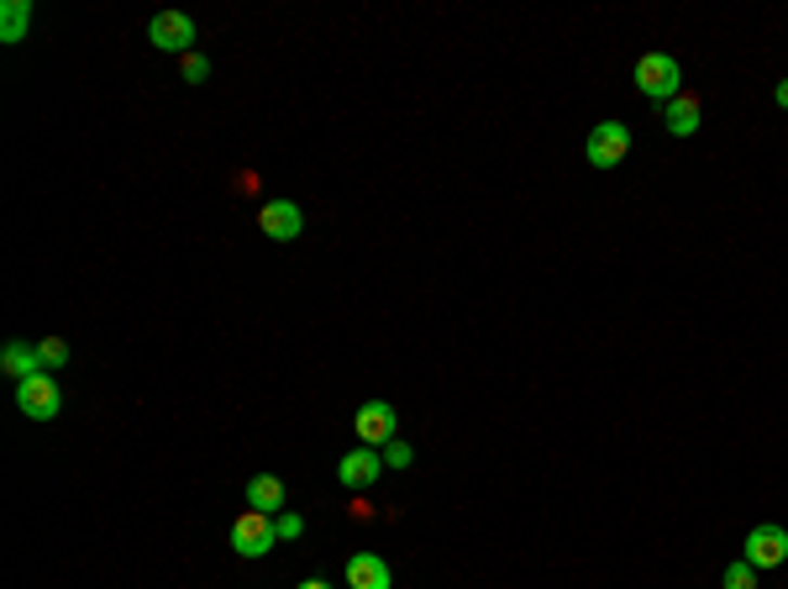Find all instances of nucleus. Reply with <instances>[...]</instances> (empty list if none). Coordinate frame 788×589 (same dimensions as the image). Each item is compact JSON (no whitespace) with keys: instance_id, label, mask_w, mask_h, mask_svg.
<instances>
[{"instance_id":"nucleus-4","label":"nucleus","mask_w":788,"mask_h":589,"mask_svg":"<svg viewBox=\"0 0 788 589\" xmlns=\"http://www.w3.org/2000/svg\"><path fill=\"white\" fill-rule=\"evenodd\" d=\"M59 406H64V395H59V380H53V374H33V380L16 384V411H22V417L53 421Z\"/></svg>"},{"instance_id":"nucleus-18","label":"nucleus","mask_w":788,"mask_h":589,"mask_svg":"<svg viewBox=\"0 0 788 589\" xmlns=\"http://www.w3.org/2000/svg\"><path fill=\"white\" fill-rule=\"evenodd\" d=\"M411 463H415L411 443H400V437H395V443L384 448V469H411Z\"/></svg>"},{"instance_id":"nucleus-1","label":"nucleus","mask_w":788,"mask_h":589,"mask_svg":"<svg viewBox=\"0 0 788 589\" xmlns=\"http://www.w3.org/2000/svg\"><path fill=\"white\" fill-rule=\"evenodd\" d=\"M636 90L657 101V111L673 101V95H684V69H679V59H668V53H642L636 59Z\"/></svg>"},{"instance_id":"nucleus-9","label":"nucleus","mask_w":788,"mask_h":589,"mask_svg":"<svg viewBox=\"0 0 788 589\" xmlns=\"http://www.w3.org/2000/svg\"><path fill=\"white\" fill-rule=\"evenodd\" d=\"M378 474H384V452L378 448H352L343 463H337V479H343L347 489H369Z\"/></svg>"},{"instance_id":"nucleus-12","label":"nucleus","mask_w":788,"mask_h":589,"mask_svg":"<svg viewBox=\"0 0 788 589\" xmlns=\"http://www.w3.org/2000/svg\"><path fill=\"white\" fill-rule=\"evenodd\" d=\"M247 511L279 516V511H284V479H274V474H253V479H247Z\"/></svg>"},{"instance_id":"nucleus-5","label":"nucleus","mask_w":788,"mask_h":589,"mask_svg":"<svg viewBox=\"0 0 788 589\" xmlns=\"http://www.w3.org/2000/svg\"><path fill=\"white\" fill-rule=\"evenodd\" d=\"M147 42L164 48V53H190V48H195V22H190L184 11H158V16L147 22Z\"/></svg>"},{"instance_id":"nucleus-10","label":"nucleus","mask_w":788,"mask_h":589,"mask_svg":"<svg viewBox=\"0 0 788 589\" xmlns=\"http://www.w3.org/2000/svg\"><path fill=\"white\" fill-rule=\"evenodd\" d=\"M699 121H705V105H699V95H688V90L662 105V127H668L673 138H694Z\"/></svg>"},{"instance_id":"nucleus-17","label":"nucleus","mask_w":788,"mask_h":589,"mask_svg":"<svg viewBox=\"0 0 788 589\" xmlns=\"http://www.w3.org/2000/svg\"><path fill=\"white\" fill-rule=\"evenodd\" d=\"M300 532H306V521L295 516V511H279V516H274V537H279V542H295Z\"/></svg>"},{"instance_id":"nucleus-20","label":"nucleus","mask_w":788,"mask_h":589,"mask_svg":"<svg viewBox=\"0 0 788 589\" xmlns=\"http://www.w3.org/2000/svg\"><path fill=\"white\" fill-rule=\"evenodd\" d=\"M773 101H778V105H784V111H788V79H778V90H773Z\"/></svg>"},{"instance_id":"nucleus-16","label":"nucleus","mask_w":788,"mask_h":589,"mask_svg":"<svg viewBox=\"0 0 788 589\" xmlns=\"http://www.w3.org/2000/svg\"><path fill=\"white\" fill-rule=\"evenodd\" d=\"M725 589H757V568L747 558H736V563L725 568Z\"/></svg>"},{"instance_id":"nucleus-13","label":"nucleus","mask_w":788,"mask_h":589,"mask_svg":"<svg viewBox=\"0 0 788 589\" xmlns=\"http://www.w3.org/2000/svg\"><path fill=\"white\" fill-rule=\"evenodd\" d=\"M0 369L22 384V380H33V374H42V358H37L33 343H5V353H0Z\"/></svg>"},{"instance_id":"nucleus-11","label":"nucleus","mask_w":788,"mask_h":589,"mask_svg":"<svg viewBox=\"0 0 788 589\" xmlns=\"http://www.w3.org/2000/svg\"><path fill=\"white\" fill-rule=\"evenodd\" d=\"M347 589H389V563L378 553L347 558Z\"/></svg>"},{"instance_id":"nucleus-15","label":"nucleus","mask_w":788,"mask_h":589,"mask_svg":"<svg viewBox=\"0 0 788 589\" xmlns=\"http://www.w3.org/2000/svg\"><path fill=\"white\" fill-rule=\"evenodd\" d=\"M37 358H42V374H53V369L69 363V343H64V337H42V343H37Z\"/></svg>"},{"instance_id":"nucleus-6","label":"nucleus","mask_w":788,"mask_h":589,"mask_svg":"<svg viewBox=\"0 0 788 589\" xmlns=\"http://www.w3.org/2000/svg\"><path fill=\"white\" fill-rule=\"evenodd\" d=\"M395 406L389 400H369V406H358V417H352V432L363 437V448H389L395 443Z\"/></svg>"},{"instance_id":"nucleus-7","label":"nucleus","mask_w":788,"mask_h":589,"mask_svg":"<svg viewBox=\"0 0 788 589\" xmlns=\"http://www.w3.org/2000/svg\"><path fill=\"white\" fill-rule=\"evenodd\" d=\"M747 563H752L757 574L762 568H778V563H788V526H752L747 532Z\"/></svg>"},{"instance_id":"nucleus-14","label":"nucleus","mask_w":788,"mask_h":589,"mask_svg":"<svg viewBox=\"0 0 788 589\" xmlns=\"http://www.w3.org/2000/svg\"><path fill=\"white\" fill-rule=\"evenodd\" d=\"M27 22H33V0H5L0 5V42H22Z\"/></svg>"},{"instance_id":"nucleus-2","label":"nucleus","mask_w":788,"mask_h":589,"mask_svg":"<svg viewBox=\"0 0 788 589\" xmlns=\"http://www.w3.org/2000/svg\"><path fill=\"white\" fill-rule=\"evenodd\" d=\"M279 537H274V516H263V511H242L232 521V553L237 558H263L274 553Z\"/></svg>"},{"instance_id":"nucleus-19","label":"nucleus","mask_w":788,"mask_h":589,"mask_svg":"<svg viewBox=\"0 0 788 589\" xmlns=\"http://www.w3.org/2000/svg\"><path fill=\"white\" fill-rule=\"evenodd\" d=\"M184 79H190V85H206L210 79V64L201 53H184Z\"/></svg>"},{"instance_id":"nucleus-8","label":"nucleus","mask_w":788,"mask_h":589,"mask_svg":"<svg viewBox=\"0 0 788 589\" xmlns=\"http://www.w3.org/2000/svg\"><path fill=\"white\" fill-rule=\"evenodd\" d=\"M258 227H263V238H274V243H295V238L306 232V210L295 206V201H269V206L258 210Z\"/></svg>"},{"instance_id":"nucleus-3","label":"nucleus","mask_w":788,"mask_h":589,"mask_svg":"<svg viewBox=\"0 0 788 589\" xmlns=\"http://www.w3.org/2000/svg\"><path fill=\"white\" fill-rule=\"evenodd\" d=\"M631 153V127L625 121H599L589 142H583V158L594 164V169H616L620 158Z\"/></svg>"},{"instance_id":"nucleus-21","label":"nucleus","mask_w":788,"mask_h":589,"mask_svg":"<svg viewBox=\"0 0 788 589\" xmlns=\"http://www.w3.org/2000/svg\"><path fill=\"white\" fill-rule=\"evenodd\" d=\"M295 589H332L326 579H306V585H295Z\"/></svg>"}]
</instances>
